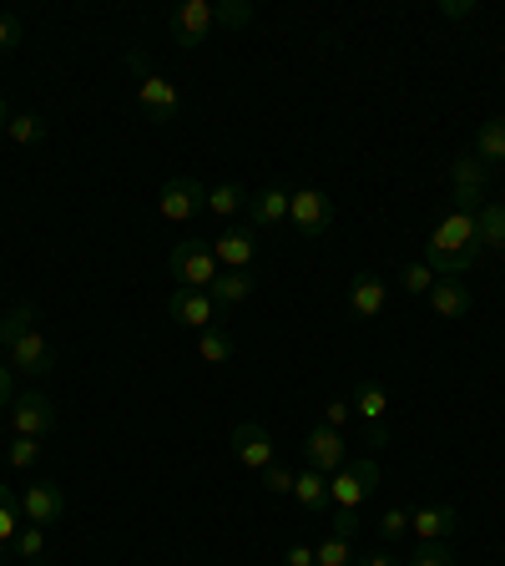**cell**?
Wrapping results in <instances>:
<instances>
[{
    "mask_svg": "<svg viewBox=\"0 0 505 566\" xmlns=\"http://www.w3.org/2000/svg\"><path fill=\"white\" fill-rule=\"evenodd\" d=\"M481 243H475V213H450L434 223L430 243H425V264L434 268V278H460L475 268Z\"/></svg>",
    "mask_w": 505,
    "mask_h": 566,
    "instance_id": "6da1fadb",
    "label": "cell"
},
{
    "mask_svg": "<svg viewBox=\"0 0 505 566\" xmlns=\"http://www.w3.org/2000/svg\"><path fill=\"white\" fill-rule=\"evenodd\" d=\"M172 278H178V289H213V278L223 274L217 268V254H213V243L207 238H182L178 248H172Z\"/></svg>",
    "mask_w": 505,
    "mask_h": 566,
    "instance_id": "7a4b0ae2",
    "label": "cell"
},
{
    "mask_svg": "<svg viewBox=\"0 0 505 566\" xmlns=\"http://www.w3.org/2000/svg\"><path fill=\"white\" fill-rule=\"evenodd\" d=\"M450 188H455V213H481L491 197H485V188H491V168H485L475 152H460L455 162L445 168Z\"/></svg>",
    "mask_w": 505,
    "mask_h": 566,
    "instance_id": "3957f363",
    "label": "cell"
},
{
    "mask_svg": "<svg viewBox=\"0 0 505 566\" xmlns=\"http://www.w3.org/2000/svg\"><path fill=\"white\" fill-rule=\"evenodd\" d=\"M350 405H354V415L364 420V446H389V395H385V385L379 380H354V395H350Z\"/></svg>",
    "mask_w": 505,
    "mask_h": 566,
    "instance_id": "277c9868",
    "label": "cell"
},
{
    "mask_svg": "<svg viewBox=\"0 0 505 566\" xmlns=\"http://www.w3.org/2000/svg\"><path fill=\"white\" fill-rule=\"evenodd\" d=\"M289 217H293V233H299V238L319 243L334 233V197L319 193V188H299L289 203Z\"/></svg>",
    "mask_w": 505,
    "mask_h": 566,
    "instance_id": "5b68a950",
    "label": "cell"
},
{
    "mask_svg": "<svg viewBox=\"0 0 505 566\" xmlns=\"http://www.w3.org/2000/svg\"><path fill=\"white\" fill-rule=\"evenodd\" d=\"M379 485V460L374 456H359L350 460L344 470L329 476V491H334V511H359V501Z\"/></svg>",
    "mask_w": 505,
    "mask_h": 566,
    "instance_id": "8992f818",
    "label": "cell"
},
{
    "mask_svg": "<svg viewBox=\"0 0 505 566\" xmlns=\"http://www.w3.org/2000/svg\"><path fill=\"white\" fill-rule=\"evenodd\" d=\"M6 350H11V370L25 374V380H46V374L56 370V344H51L36 324L25 329V334H15Z\"/></svg>",
    "mask_w": 505,
    "mask_h": 566,
    "instance_id": "52a82bcc",
    "label": "cell"
},
{
    "mask_svg": "<svg viewBox=\"0 0 505 566\" xmlns=\"http://www.w3.org/2000/svg\"><path fill=\"white\" fill-rule=\"evenodd\" d=\"M157 213L168 223H193L197 213H207V188L197 178H168L157 193Z\"/></svg>",
    "mask_w": 505,
    "mask_h": 566,
    "instance_id": "ba28073f",
    "label": "cell"
},
{
    "mask_svg": "<svg viewBox=\"0 0 505 566\" xmlns=\"http://www.w3.org/2000/svg\"><path fill=\"white\" fill-rule=\"evenodd\" d=\"M11 430L25 435V440H46L56 430V405H51L41 389H25V395L11 399Z\"/></svg>",
    "mask_w": 505,
    "mask_h": 566,
    "instance_id": "9c48e42d",
    "label": "cell"
},
{
    "mask_svg": "<svg viewBox=\"0 0 505 566\" xmlns=\"http://www.w3.org/2000/svg\"><path fill=\"white\" fill-rule=\"evenodd\" d=\"M213 25H217L213 0H182L178 11H172V41H178L182 51H197L207 36H213Z\"/></svg>",
    "mask_w": 505,
    "mask_h": 566,
    "instance_id": "30bf717a",
    "label": "cell"
},
{
    "mask_svg": "<svg viewBox=\"0 0 505 566\" xmlns=\"http://www.w3.org/2000/svg\"><path fill=\"white\" fill-rule=\"evenodd\" d=\"M61 511H66V495H61V485L56 481H31L21 491V516H25V526H56L61 521Z\"/></svg>",
    "mask_w": 505,
    "mask_h": 566,
    "instance_id": "8fae6325",
    "label": "cell"
},
{
    "mask_svg": "<svg viewBox=\"0 0 505 566\" xmlns=\"http://www.w3.org/2000/svg\"><path fill=\"white\" fill-rule=\"evenodd\" d=\"M233 456H238L243 466L258 476V470H268L278 460L273 456V435H268L258 420H238V425H233Z\"/></svg>",
    "mask_w": 505,
    "mask_h": 566,
    "instance_id": "7c38bea8",
    "label": "cell"
},
{
    "mask_svg": "<svg viewBox=\"0 0 505 566\" xmlns=\"http://www.w3.org/2000/svg\"><path fill=\"white\" fill-rule=\"evenodd\" d=\"M168 313H172V324L197 329V334L217 324V303H213V293H203V289H172Z\"/></svg>",
    "mask_w": 505,
    "mask_h": 566,
    "instance_id": "4fadbf2b",
    "label": "cell"
},
{
    "mask_svg": "<svg viewBox=\"0 0 505 566\" xmlns=\"http://www.w3.org/2000/svg\"><path fill=\"white\" fill-rule=\"evenodd\" d=\"M303 460H309L313 470H324V476L344 470L350 466V456H344V435L329 430V425H313V430L303 435Z\"/></svg>",
    "mask_w": 505,
    "mask_h": 566,
    "instance_id": "5bb4252c",
    "label": "cell"
},
{
    "mask_svg": "<svg viewBox=\"0 0 505 566\" xmlns=\"http://www.w3.org/2000/svg\"><path fill=\"white\" fill-rule=\"evenodd\" d=\"M460 526V511L450 501H434V506H415L409 511V531L420 536V542H450Z\"/></svg>",
    "mask_w": 505,
    "mask_h": 566,
    "instance_id": "9a60e30c",
    "label": "cell"
},
{
    "mask_svg": "<svg viewBox=\"0 0 505 566\" xmlns=\"http://www.w3.org/2000/svg\"><path fill=\"white\" fill-rule=\"evenodd\" d=\"M137 102H142V111L147 117H157V121H172L178 117V107H182V97H178V86L168 82V76H142V86H137Z\"/></svg>",
    "mask_w": 505,
    "mask_h": 566,
    "instance_id": "2e32d148",
    "label": "cell"
},
{
    "mask_svg": "<svg viewBox=\"0 0 505 566\" xmlns=\"http://www.w3.org/2000/svg\"><path fill=\"white\" fill-rule=\"evenodd\" d=\"M289 203L293 193L289 188H264L258 197H248V228H278V223H289Z\"/></svg>",
    "mask_w": 505,
    "mask_h": 566,
    "instance_id": "e0dca14e",
    "label": "cell"
},
{
    "mask_svg": "<svg viewBox=\"0 0 505 566\" xmlns=\"http://www.w3.org/2000/svg\"><path fill=\"white\" fill-rule=\"evenodd\" d=\"M293 495H299V506L309 511V516H329V511H334L329 476H324V470H313V466H303L299 476H293Z\"/></svg>",
    "mask_w": 505,
    "mask_h": 566,
    "instance_id": "ac0fdd59",
    "label": "cell"
},
{
    "mask_svg": "<svg viewBox=\"0 0 505 566\" xmlns=\"http://www.w3.org/2000/svg\"><path fill=\"white\" fill-rule=\"evenodd\" d=\"M213 254H217V268H248L258 258V238H253L248 223H238L223 238H213Z\"/></svg>",
    "mask_w": 505,
    "mask_h": 566,
    "instance_id": "d6986e66",
    "label": "cell"
},
{
    "mask_svg": "<svg viewBox=\"0 0 505 566\" xmlns=\"http://www.w3.org/2000/svg\"><path fill=\"white\" fill-rule=\"evenodd\" d=\"M385 303H389V284L379 274H354L350 278V309L359 313V319L385 313Z\"/></svg>",
    "mask_w": 505,
    "mask_h": 566,
    "instance_id": "ffe728a7",
    "label": "cell"
},
{
    "mask_svg": "<svg viewBox=\"0 0 505 566\" xmlns=\"http://www.w3.org/2000/svg\"><path fill=\"white\" fill-rule=\"evenodd\" d=\"M425 299H430V309L440 313V319H465L470 313V289L460 284V278H440Z\"/></svg>",
    "mask_w": 505,
    "mask_h": 566,
    "instance_id": "44dd1931",
    "label": "cell"
},
{
    "mask_svg": "<svg viewBox=\"0 0 505 566\" xmlns=\"http://www.w3.org/2000/svg\"><path fill=\"white\" fill-rule=\"evenodd\" d=\"M475 243L485 248H495V254H505V203H485L481 213H475Z\"/></svg>",
    "mask_w": 505,
    "mask_h": 566,
    "instance_id": "7402d4cb",
    "label": "cell"
},
{
    "mask_svg": "<svg viewBox=\"0 0 505 566\" xmlns=\"http://www.w3.org/2000/svg\"><path fill=\"white\" fill-rule=\"evenodd\" d=\"M207 293H213V303H228V309H233V303L253 299V274H248V268H223V274L213 278V289H207Z\"/></svg>",
    "mask_w": 505,
    "mask_h": 566,
    "instance_id": "603a6c76",
    "label": "cell"
},
{
    "mask_svg": "<svg viewBox=\"0 0 505 566\" xmlns=\"http://www.w3.org/2000/svg\"><path fill=\"white\" fill-rule=\"evenodd\" d=\"M475 157H481L485 168H505V117L485 121L481 132H475Z\"/></svg>",
    "mask_w": 505,
    "mask_h": 566,
    "instance_id": "cb8c5ba5",
    "label": "cell"
},
{
    "mask_svg": "<svg viewBox=\"0 0 505 566\" xmlns=\"http://www.w3.org/2000/svg\"><path fill=\"white\" fill-rule=\"evenodd\" d=\"M233 354H238V344H233V334L228 329H203V334H197V360L203 364H228Z\"/></svg>",
    "mask_w": 505,
    "mask_h": 566,
    "instance_id": "d4e9b609",
    "label": "cell"
},
{
    "mask_svg": "<svg viewBox=\"0 0 505 566\" xmlns=\"http://www.w3.org/2000/svg\"><path fill=\"white\" fill-rule=\"evenodd\" d=\"M243 207H248V193H243L238 182H217L213 193H207V213H217V217H233Z\"/></svg>",
    "mask_w": 505,
    "mask_h": 566,
    "instance_id": "484cf974",
    "label": "cell"
},
{
    "mask_svg": "<svg viewBox=\"0 0 505 566\" xmlns=\"http://www.w3.org/2000/svg\"><path fill=\"white\" fill-rule=\"evenodd\" d=\"M31 324H36V303H11V309L0 313V344H11V339L25 334Z\"/></svg>",
    "mask_w": 505,
    "mask_h": 566,
    "instance_id": "4316f807",
    "label": "cell"
},
{
    "mask_svg": "<svg viewBox=\"0 0 505 566\" xmlns=\"http://www.w3.org/2000/svg\"><path fill=\"white\" fill-rule=\"evenodd\" d=\"M313 566H354V542H344V536H324V542L313 546Z\"/></svg>",
    "mask_w": 505,
    "mask_h": 566,
    "instance_id": "83f0119b",
    "label": "cell"
},
{
    "mask_svg": "<svg viewBox=\"0 0 505 566\" xmlns=\"http://www.w3.org/2000/svg\"><path fill=\"white\" fill-rule=\"evenodd\" d=\"M6 132H11L15 147H31V142H41V137H46V121H41L36 111H21V117H11V127H6Z\"/></svg>",
    "mask_w": 505,
    "mask_h": 566,
    "instance_id": "f1b7e54d",
    "label": "cell"
},
{
    "mask_svg": "<svg viewBox=\"0 0 505 566\" xmlns=\"http://www.w3.org/2000/svg\"><path fill=\"white\" fill-rule=\"evenodd\" d=\"M11 552L21 556V562H41V556H46V531H41V526H21V531H15V542H11Z\"/></svg>",
    "mask_w": 505,
    "mask_h": 566,
    "instance_id": "f546056e",
    "label": "cell"
},
{
    "mask_svg": "<svg viewBox=\"0 0 505 566\" xmlns=\"http://www.w3.org/2000/svg\"><path fill=\"white\" fill-rule=\"evenodd\" d=\"M399 284H405V293H430L440 278H434V268L425 264V258H415V264L399 268Z\"/></svg>",
    "mask_w": 505,
    "mask_h": 566,
    "instance_id": "4dcf8cb0",
    "label": "cell"
},
{
    "mask_svg": "<svg viewBox=\"0 0 505 566\" xmlns=\"http://www.w3.org/2000/svg\"><path fill=\"white\" fill-rule=\"evenodd\" d=\"M405 531H409V506H389L374 521V536H379V542H399Z\"/></svg>",
    "mask_w": 505,
    "mask_h": 566,
    "instance_id": "1f68e13d",
    "label": "cell"
},
{
    "mask_svg": "<svg viewBox=\"0 0 505 566\" xmlns=\"http://www.w3.org/2000/svg\"><path fill=\"white\" fill-rule=\"evenodd\" d=\"M213 6H217V25H228V31L253 25V6H248V0H213Z\"/></svg>",
    "mask_w": 505,
    "mask_h": 566,
    "instance_id": "d6a6232c",
    "label": "cell"
},
{
    "mask_svg": "<svg viewBox=\"0 0 505 566\" xmlns=\"http://www.w3.org/2000/svg\"><path fill=\"white\" fill-rule=\"evenodd\" d=\"M405 566H455V552L445 542H425V546H415V556Z\"/></svg>",
    "mask_w": 505,
    "mask_h": 566,
    "instance_id": "836d02e7",
    "label": "cell"
},
{
    "mask_svg": "<svg viewBox=\"0 0 505 566\" xmlns=\"http://www.w3.org/2000/svg\"><path fill=\"white\" fill-rule=\"evenodd\" d=\"M293 476H299V470H289V466H268V470H258V481H264V491L268 495H293Z\"/></svg>",
    "mask_w": 505,
    "mask_h": 566,
    "instance_id": "e575fe53",
    "label": "cell"
},
{
    "mask_svg": "<svg viewBox=\"0 0 505 566\" xmlns=\"http://www.w3.org/2000/svg\"><path fill=\"white\" fill-rule=\"evenodd\" d=\"M6 456H11V470H31L41 460V440H25V435H15Z\"/></svg>",
    "mask_w": 505,
    "mask_h": 566,
    "instance_id": "d590c367",
    "label": "cell"
},
{
    "mask_svg": "<svg viewBox=\"0 0 505 566\" xmlns=\"http://www.w3.org/2000/svg\"><path fill=\"white\" fill-rule=\"evenodd\" d=\"M15 531H21V501H6L0 506V546H11Z\"/></svg>",
    "mask_w": 505,
    "mask_h": 566,
    "instance_id": "8d00e7d4",
    "label": "cell"
},
{
    "mask_svg": "<svg viewBox=\"0 0 505 566\" xmlns=\"http://www.w3.org/2000/svg\"><path fill=\"white\" fill-rule=\"evenodd\" d=\"M359 531H364V516H359V511H334V531H329V536H344V542H354Z\"/></svg>",
    "mask_w": 505,
    "mask_h": 566,
    "instance_id": "74e56055",
    "label": "cell"
},
{
    "mask_svg": "<svg viewBox=\"0 0 505 566\" xmlns=\"http://www.w3.org/2000/svg\"><path fill=\"white\" fill-rule=\"evenodd\" d=\"M350 420H354V405H350V399H329V405H324V425H329V430H344Z\"/></svg>",
    "mask_w": 505,
    "mask_h": 566,
    "instance_id": "f35d334b",
    "label": "cell"
},
{
    "mask_svg": "<svg viewBox=\"0 0 505 566\" xmlns=\"http://www.w3.org/2000/svg\"><path fill=\"white\" fill-rule=\"evenodd\" d=\"M15 46H21V21L0 11V51H15Z\"/></svg>",
    "mask_w": 505,
    "mask_h": 566,
    "instance_id": "ab89813d",
    "label": "cell"
},
{
    "mask_svg": "<svg viewBox=\"0 0 505 566\" xmlns=\"http://www.w3.org/2000/svg\"><path fill=\"white\" fill-rule=\"evenodd\" d=\"M440 15H445V21H470V15H475V0H440Z\"/></svg>",
    "mask_w": 505,
    "mask_h": 566,
    "instance_id": "60d3db41",
    "label": "cell"
},
{
    "mask_svg": "<svg viewBox=\"0 0 505 566\" xmlns=\"http://www.w3.org/2000/svg\"><path fill=\"white\" fill-rule=\"evenodd\" d=\"M283 566H313V546L293 542V546H289V556H283Z\"/></svg>",
    "mask_w": 505,
    "mask_h": 566,
    "instance_id": "b9f144b4",
    "label": "cell"
},
{
    "mask_svg": "<svg viewBox=\"0 0 505 566\" xmlns=\"http://www.w3.org/2000/svg\"><path fill=\"white\" fill-rule=\"evenodd\" d=\"M0 410H11V370L0 364Z\"/></svg>",
    "mask_w": 505,
    "mask_h": 566,
    "instance_id": "7bdbcfd3",
    "label": "cell"
},
{
    "mask_svg": "<svg viewBox=\"0 0 505 566\" xmlns=\"http://www.w3.org/2000/svg\"><path fill=\"white\" fill-rule=\"evenodd\" d=\"M354 566H399V562H395V556H385V552H369V556H359Z\"/></svg>",
    "mask_w": 505,
    "mask_h": 566,
    "instance_id": "ee69618b",
    "label": "cell"
},
{
    "mask_svg": "<svg viewBox=\"0 0 505 566\" xmlns=\"http://www.w3.org/2000/svg\"><path fill=\"white\" fill-rule=\"evenodd\" d=\"M127 72H137V76H152V72H147V56H142V51H127Z\"/></svg>",
    "mask_w": 505,
    "mask_h": 566,
    "instance_id": "f6af8a7d",
    "label": "cell"
},
{
    "mask_svg": "<svg viewBox=\"0 0 505 566\" xmlns=\"http://www.w3.org/2000/svg\"><path fill=\"white\" fill-rule=\"evenodd\" d=\"M11 127V107H6V97H0V132Z\"/></svg>",
    "mask_w": 505,
    "mask_h": 566,
    "instance_id": "bcb514c9",
    "label": "cell"
},
{
    "mask_svg": "<svg viewBox=\"0 0 505 566\" xmlns=\"http://www.w3.org/2000/svg\"><path fill=\"white\" fill-rule=\"evenodd\" d=\"M6 501H15V495H11V485H0V506H6Z\"/></svg>",
    "mask_w": 505,
    "mask_h": 566,
    "instance_id": "7dc6e473",
    "label": "cell"
},
{
    "mask_svg": "<svg viewBox=\"0 0 505 566\" xmlns=\"http://www.w3.org/2000/svg\"><path fill=\"white\" fill-rule=\"evenodd\" d=\"M11 556H15V552H11V546H0V566H6V562H11Z\"/></svg>",
    "mask_w": 505,
    "mask_h": 566,
    "instance_id": "c3c4849f",
    "label": "cell"
}]
</instances>
